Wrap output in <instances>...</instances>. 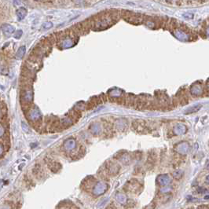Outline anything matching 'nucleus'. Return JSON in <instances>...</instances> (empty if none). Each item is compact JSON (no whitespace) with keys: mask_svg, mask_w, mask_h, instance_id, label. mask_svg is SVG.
Instances as JSON below:
<instances>
[{"mask_svg":"<svg viewBox=\"0 0 209 209\" xmlns=\"http://www.w3.org/2000/svg\"><path fill=\"white\" fill-rule=\"evenodd\" d=\"M205 200H209V196H206L205 198Z\"/></svg>","mask_w":209,"mask_h":209,"instance_id":"nucleus-14","label":"nucleus"},{"mask_svg":"<svg viewBox=\"0 0 209 209\" xmlns=\"http://www.w3.org/2000/svg\"><path fill=\"white\" fill-rule=\"evenodd\" d=\"M207 179H208V183H209V176L207 177Z\"/></svg>","mask_w":209,"mask_h":209,"instance_id":"nucleus-16","label":"nucleus"},{"mask_svg":"<svg viewBox=\"0 0 209 209\" xmlns=\"http://www.w3.org/2000/svg\"><path fill=\"white\" fill-rule=\"evenodd\" d=\"M2 31H3L5 33H6V34H11V33H13L14 32V28L13 26L9 25V24H4V25H2Z\"/></svg>","mask_w":209,"mask_h":209,"instance_id":"nucleus-9","label":"nucleus"},{"mask_svg":"<svg viewBox=\"0 0 209 209\" xmlns=\"http://www.w3.org/2000/svg\"><path fill=\"white\" fill-rule=\"evenodd\" d=\"M175 36H176L179 40H182V41H186V40H189V35H187L185 32H183V31L182 30L175 31Z\"/></svg>","mask_w":209,"mask_h":209,"instance_id":"nucleus-4","label":"nucleus"},{"mask_svg":"<svg viewBox=\"0 0 209 209\" xmlns=\"http://www.w3.org/2000/svg\"><path fill=\"white\" fill-rule=\"evenodd\" d=\"M206 33H207V35L209 36V27L207 28V31H206Z\"/></svg>","mask_w":209,"mask_h":209,"instance_id":"nucleus-13","label":"nucleus"},{"mask_svg":"<svg viewBox=\"0 0 209 209\" xmlns=\"http://www.w3.org/2000/svg\"><path fill=\"white\" fill-rule=\"evenodd\" d=\"M24 52H25V47H21V48L18 50V51H17V57H19V58H21V57H23L24 54Z\"/></svg>","mask_w":209,"mask_h":209,"instance_id":"nucleus-10","label":"nucleus"},{"mask_svg":"<svg viewBox=\"0 0 209 209\" xmlns=\"http://www.w3.org/2000/svg\"><path fill=\"white\" fill-rule=\"evenodd\" d=\"M205 167H206L207 169H209V160L207 162V164H206V165H205Z\"/></svg>","mask_w":209,"mask_h":209,"instance_id":"nucleus-12","label":"nucleus"},{"mask_svg":"<svg viewBox=\"0 0 209 209\" xmlns=\"http://www.w3.org/2000/svg\"><path fill=\"white\" fill-rule=\"evenodd\" d=\"M159 182H160V183L162 185V186H165L166 185H167V184L169 183L170 182V179L169 177L167 176V175H161V176L159 177Z\"/></svg>","mask_w":209,"mask_h":209,"instance_id":"nucleus-8","label":"nucleus"},{"mask_svg":"<svg viewBox=\"0 0 209 209\" xmlns=\"http://www.w3.org/2000/svg\"><path fill=\"white\" fill-rule=\"evenodd\" d=\"M201 107H202V105H201V104H197V105H194V106L190 107V108L185 112V113H186V114H191V113H196V112H198V110H200V108H201Z\"/></svg>","mask_w":209,"mask_h":209,"instance_id":"nucleus-6","label":"nucleus"},{"mask_svg":"<svg viewBox=\"0 0 209 209\" xmlns=\"http://www.w3.org/2000/svg\"><path fill=\"white\" fill-rule=\"evenodd\" d=\"M207 86H208V88L209 89V82H208V84H207Z\"/></svg>","mask_w":209,"mask_h":209,"instance_id":"nucleus-15","label":"nucleus"},{"mask_svg":"<svg viewBox=\"0 0 209 209\" xmlns=\"http://www.w3.org/2000/svg\"><path fill=\"white\" fill-rule=\"evenodd\" d=\"M129 14H124L125 18L128 21H130L131 23L134 24V22H136V24H140L141 22V18L140 15L135 14L134 13H131L128 12Z\"/></svg>","mask_w":209,"mask_h":209,"instance_id":"nucleus-1","label":"nucleus"},{"mask_svg":"<svg viewBox=\"0 0 209 209\" xmlns=\"http://www.w3.org/2000/svg\"><path fill=\"white\" fill-rule=\"evenodd\" d=\"M202 87H201L200 84H198V83L193 84L190 88L191 94H193V95H196V96L200 95V94H202Z\"/></svg>","mask_w":209,"mask_h":209,"instance_id":"nucleus-2","label":"nucleus"},{"mask_svg":"<svg viewBox=\"0 0 209 209\" xmlns=\"http://www.w3.org/2000/svg\"><path fill=\"white\" fill-rule=\"evenodd\" d=\"M42 26H43V28H50V27H52V24L50 23V22H46V23L42 24Z\"/></svg>","mask_w":209,"mask_h":209,"instance_id":"nucleus-11","label":"nucleus"},{"mask_svg":"<svg viewBox=\"0 0 209 209\" xmlns=\"http://www.w3.org/2000/svg\"><path fill=\"white\" fill-rule=\"evenodd\" d=\"M26 14H27V10H26V9L23 8V7L19 8L17 9V17H18L20 21L25 17Z\"/></svg>","mask_w":209,"mask_h":209,"instance_id":"nucleus-7","label":"nucleus"},{"mask_svg":"<svg viewBox=\"0 0 209 209\" xmlns=\"http://www.w3.org/2000/svg\"><path fill=\"white\" fill-rule=\"evenodd\" d=\"M189 148H190V146H189L188 143L182 142V143L179 144L178 146V152L179 153H181V154H186L188 153Z\"/></svg>","mask_w":209,"mask_h":209,"instance_id":"nucleus-3","label":"nucleus"},{"mask_svg":"<svg viewBox=\"0 0 209 209\" xmlns=\"http://www.w3.org/2000/svg\"><path fill=\"white\" fill-rule=\"evenodd\" d=\"M174 132L175 134H177V135L185 134L186 132V126L183 124H178L176 127L174 128Z\"/></svg>","mask_w":209,"mask_h":209,"instance_id":"nucleus-5","label":"nucleus"}]
</instances>
